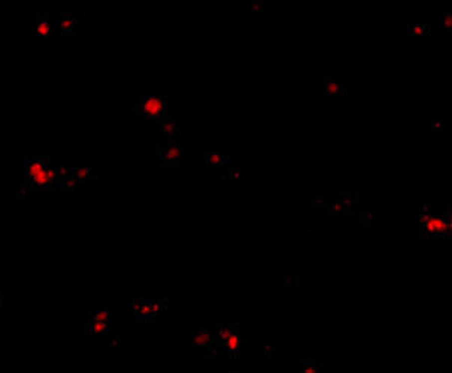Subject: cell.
<instances>
[{
  "instance_id": "277c9868",
  "label": "cell",
  "mask_w": 452,
  "mask_h": 373,
  "mask_svg": "<svg viewBox=\"0 0 452 373\" xmlns=\"http://www.w3.org/2000/svg\"><path fill=\"white\" fill-rule=\"evenodd\" d=\"M135 309V320L136 321H147V320H155L157 314L160 311L167 309V303L164 300H141L136 299L133 302Z\"/></svg>"
},
{
  "instance_id": "8992f818",
  "label": "cell",
  "mask_w": 452,
  "mask_h": 373,
  "mask_svg": "<svg viewBox=\"0 0 452 373\" xmlns=\"http://www.w3.org/2000/svg\"><path fill=\"white\" fill-rule=\"evenodd\" d=\"M157 130H158V147L163 144V141H164V144L179 141L181 127H179L178 121H175V120H170V118L160 120Z\"/></svg>"
},
{
  "instance_id": "f1b7e54d",
  "label": "cell",
  "mask_w": 452,
  "mask_h": 373,
  "mask_svg": "<svg viewBox=\"0 0 452 373\" xmlns=\"http://www.w3.org/2000/svg\"><path fill=\"white\" fill-rule=\"evenodd\" d=\"M230 373H237V372H230Z\"/></svg>"
},
{
  "instance_id": "9c48e42d",
  "label": "cell",
  "mask_w": 452,
  "mask_h": 373,
  "mask_svg": "<svg viewBox=\"0 0 452 373\" xmlns=\"http://www.w3.org/2000/svg\"><path fill=\"white\" fill-rule=\"evenodd\" d=\"M226 347L228 350L230 357H233V359L240 357V327H239V324H233V329L226 342Z\"/></svg>"
},
{
  "instance_id": "ba28073f",
  "label": "cell",
  "mask_w": 452,
  "mask_h": 373,
  "mask_svg": "<svg viewBox=\"0 0 452 373\" xmlns=\"http://www.w3.org/2000/svg\"><path fill=\"white\" fill-rule=\"evenodd\" d=\"M36 36L39 39V46H48L49 43V16L42 13L36 22Z\"/></svg>"
},
{
  "instance_id": "5b68a950",
  "label": "cell",
  "mask_w": 452,
  "mask_h": 373,
  "mask_svg": "<svg viewBox=\"0 0 452 373\" xmlns=\"http://www.w3.org/2000/svg\"><path fill=\"white\" fill-rule=\"evenodd\" d=\"M158 160L163 166H179L181 165V142L173 141L158 147Z\"/></svg>"
},
{
  "instance_id": "83f0119b",
  "label": "cell",
  "mask_w": 452,
  "mask_h": 373,
  "mask_svg": "<svg viewBox=\"0 0 452 373\" xmlns=\"http://www.w3.org/2000/svg\"><path fill=\"white\" fill-rule=\"evenodd\" d=\"M0 302H1V291H0Z\"/></svg>"
},
{
  "instance_id": "2e32d148",
  "label": "cell",
  "mask_w": 452,
  "mask_h": 373,
  "mask_svg": "<svg viewBox=\"0 0 452 373\" xmlns=\"http://www.w3.org/2000/svg\"><path fill=\"white\" fill-rule=\"evenodd\" d=\"M430 30L432 28H430L429 24H411L408 27V31L412 36H426V34L430 33Z\"/></svg>"
},
{
  "instance_id": "ffe728a7",
  "label": "cell",
  "mask_w": 452,
  "mask_h": 373,
  "mask_svg": "<svg viewBox=\"0 0 452 373\" xmlns=\"http://www.w3.org/2000/svg\"><path fill=\"white\" fill-rule=\"evenodd\" d=\"M452 31V15L448 12L445 15V33L447 34H451Z\"/></svg>"
},
{
  "instance_id": "4316f807",
  "label": "cell",
  "mask_w": 452,
  "mask_h": 373,
  "mask_svg": "<svg viewBox=\"0 0 452 373\" xmlns=\"http://www.w3.org/2000/svg\"><path fill=\"white\" fill-rule=\"evenodd\" d=\"M361 218H363V219H364L366 222H369V221L372 219V212H370V210H366V212H363V213H361Z\"/></svg>"
},
{
  "instance_id": "6da1fadb",
  "label": "cell",
  "mask_w": 452,
  "mask_h": 373,
  "mask_svg": "<svg viewBox=\"0 0 452 373\" xmlns=\"http://www.w3.org/2000/svg\"><path fill=\"white\" fill-rule=\"evenodd\" d=\"M48 157H28L25 163V177L15 184L13 200L21 201L28 189H48Z\"/></svg>"
},
{
  "instance_id": "ac0fdd59",
  "label": "cell",
  "mask_w": 452,
  "mask_h": 373,
  "mask_svg": "<svg viewBox=\"0 0 452 373\" xmlns=\"http://www.w3.org/2000/svg\"><path fill=\"white\" fill-rule=\"evenodd\" d=\"M300 373H322V365L318 362H306L301 366Z\"/></svg>"
},
{
  "instance_id": "e0dca14e",
  "label": "cell",
  "mask_w": 452,
  "mask_h": 373,
  "mask_svg": "<svg viewBox=\"0 0 452 373\" xmlns=\"http://www.w3.org/2000/svg\"><path fill=\"white\" fill-rule=\"evenodd\" d=\"M88 321H96V323H105L109 324V314L103 311H90L87 312Z\"/></svg>"
},
{
  "instance_id": "9a60e30c",
  "label": "cell",
  "mask_w": 452,
  "mask_h": 373,
  "mask_svg": "<svg viewBox=\"0 0 452 373\" xmlns=\"http://www.w3.org/2000/svg\"><path fill=\"white\" fill-rule=\"evenodd\" d=\"M48 184L51 189H61V180L58 178L57 168H48Z\"/></svg>"
},
{
  "instance_id": "3957f363",
  "label": "cell",
  "mask_w": 452,
  "mask_h": 373,
  "mask_svg": "<svg viewBox=\"0 0 452 373\" xmlns=\"http://www.w3.org/2000/svg\"><path fill=\"white\" fill-rule=\"evenodd\" d=\"M136 114L144 120H163L167 112V99L164 96H145L136 102Z\"/></svg>"
},
{
  "instance_id": "30bf717a",
  "label": "cell",
  "mask_w": 452,
  "mask_h": 373,
  "mask_svg": "<svg viewBox=\"0 0 452 373\" xmlns=\"http://www.w3.org/2000/svg\"><path fill=\"white\" fill-rule=\"evenodd\" d=\"M205 162L209 168H223L228 163V157L208 147L205 151Z\"/></svg>"
},
{
  "instance_id": "7c38bea8",
  "label": "cell",
  "mask_w": 452,
  "mask_h": 373,
  "mask_svg": "<svg viewBox=\"0 0 452 373\" xmlns=\"http://www.w3.org/2000/svg\"><path fill=\"white\" fill-rule=\"evenodd\" d=\"M72 174L75 175L78 184H84L85 181L94 180V178L97 177V172H96V169H93V168H73V169H72Z\"/></svg>"
},
{
  "instance_id": "52a82bcc",
  "label": "cell",
  "mask_w": 452,
  "mask_h": 373,
  "mask_svg": "<svg viewBox=\"0 0 452 373\" xmlns=\"http://www.w3.org/2000/svg\"><path fill=\"white\" fill-rule=\"evenodd\" d=\"M193 341H194L196 345L203 347V348H208L209 345H217V347H220V345L217 344V341L214 339V332H212V329H209V327H206V326H199V327H196V330H194V333H193Z\"/></svg>"
},
{
  "instance_id": "4fadbf2b",
  "label": "cell",
  "mask_w": 452,
  "mask_h": 373,
  "mask_svg": "<svg viewBox=\"0 0 452 373\" xmlns=\"http://www.w3.org/2000/svg\"><path fill=\"white\" fill-rule=\"evenodd\" d=\"M85 332H87L88 335H108V333H109V329H108V324H105V323L88 321V323H87V327H85Z\"/></svg>"
},
{
  "instance_id": "7402d4cb",
  "label": "cell",
  "mask_w": 452,
  "mask_h": 373,
  "mask_svg": "<svg viewBox=\"0 0 452 373\" xmlns=\"http://www.w3.org/2000/svg\"><path fill=\"white\" fill-rule=\"evenodd\" d=\"M109 342H111V345L118 347V345H121V336H118V335H111V336H109Z\"/></svg>"
},
{
  "instance_id": "484cf974",
  "label": "cell",
  "mask_w": 452,
  "mask_h": 373,
  "mask_svg": "<svg viewBox=\"0 0 452 373\" xmlns=\"http://www.w3.org/2000/svg\"><path fill=\"white\" fill-rule=\"evenodd\" d=\"M228 177L233 178V180H236V178L240 177V171L239 169H231V171H228Z\"/></svg>"
},
{
  "instance_id": "603a6c76",
  "label": "cell",
  "mask_w": 452,
  "mask_h": 373,
  "mask_svg": "<svg viewBox=\"0 0 452 373\" xmlns=\"http://www.w3.org/2000/svg\"><path fill=\"white\" fill-rule=\"evenodd\" d=\"M432 127H433V130L441 132V130L444 129V121H442V120H435V121L432 123Z\"/></svg>"
},
{
  "instance_id": "7a4b0ae2",
  "label": "cell",
  "mask_w": 452,
  "mask_h": 373,
  "mask_svg": "<svg viewBox=\"0 0 452 373\" xmlns=\"http://www.w3.org/2000/svg\"><path fill=\"white\" fill-rule=\"evenodd\" d=\"M451 212L447 215H432V209L427 206L421 207V236L423 237H447L451 236Z\"/></svg>"
},
{
  "instance_id": "44dd1931",
  "label": "cell",
  "mask_w": 452,
  "mask_h": 373,
  "mask_svg": "<svg viewBox=\"0 0 452 373\" xmlns=\"http://www.w3.org/2000/svg\"><path fill=\"white\" fill-rule=\"evenodd\" d=\"M57 174H58V178L63 181L67 175L72 174V168H60V169H57Z\"/></svg>"
},
{
  "instance_id": "d6986e66",
  "label": "cell",
  "mask_w": 452,
  "mask_h": 373,
  "mask_svg": "<svg viewBox=\"0 0 452 373\" xmlns=\"http://www.w3.org/2000/svg\"><path fill=\"white\" fill-rule=\"evenodd\" d=\"M76 186H78V181H76V178H75L73 174L67 175V177L61 181V189L73 191V189H76Z\"/></svg>"
},
{
  "instance_id": "5bb4252c",
  "label": "cell",
  "mask_w": 452,
  "mask_h": 373,
  "mask_svg": "<svg viewBox=\"0 0 452 373\" xmlns=\"http://www.w3.org/2000/svg\"><path fill=\"white\" fill-rule=\"evenodd\" d=\"M75 24H76V18H75V16H72L70 13H63L61 21H60L61 33H63V34H72Z\"/></svg>"
},
{
  "instance_id": "8fae6325",
  "label": "cell",
  "mask_w": 452,
  "mask_h": 373,
  "mask_svg": "<svg viewBox=\"0 0 452 373\" xmlns=\"http://www.w3.org/2000/svg\"><path fill=\"white\" fill-rule=\"evenodd\" d=\"M324 93L328 96H340V94H346L348 88L345 84L337 82L334 76H325V82H324Z\"/></svg>"
},
{
  "instance_id": "d4e9b609",
  "label": "cell",
  "mask_w": 452,
  "mask_h": 373,
  "mask_svg": "<svg viewBox=\"0 0 452 373\" xmlns=\"http://www.w3.org/2000/svg\"><path fill=\"white\" fill-rule=\"evenodd\" d=\"M275 354H276V351H275V348H272V347H267V348L264 350V356L269 357V359L275 357Z\"/></svg>"
},
{
  "instance_id": "cb8c5ba5",
  "label": "cell",
  "mask_w": 452,
  "mask_h": 373,
  "mask_svg": "<svg viewBox=\"0 0 452 373\" xmlns=\"http://www.w3.org/2000/svg\"><path fill=\"white\" fill-rule=\"evenodd\" d=\"M252 7H254L255 10L261 12V10L264 9V3H263V1H260V0H255V1L252 3Z\"/></svg>"
}]
</instances>
